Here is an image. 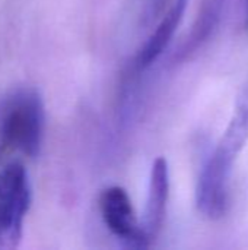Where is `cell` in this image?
I'll list each match as a JSON object with an SVG mask.
<instances>
[{
	"label": "cell",
	"mask_w": 248,
	"mask_h": 250,
	"mask_svg": "<svg viewBox=\"0 0 248 250\" xmlns=\"http://www.w3.org/2000/svg\"><path fill=\"white\" fill-rule=\"evenodd\" d=\"M248 138V98H244L216 149L202 168L196 201L210 220L222 218L229 205V176L232 164Z\"/></svg>",
	"instance_id": "obj_1"
},
{
	"label": "cell",
	"mask_w": 248,
	"mask_h": 250,
	"mask_svg": "<svg viewBox=\"0 0 248 250\" xmlns=\"http://www.w3.org/2000/svg\"><path fill=\"white\" fill-rule=\"evenodd\" d=\"M44 103L34 86H15L0 97V163L12 155L35 158L42 145Z\"/></svg>",
	"instance_id": "obj_2"
},
{
	"label": "cell",
	"mask_w": 248,
	"mask_h": 250,
	"mask_svg": "<svg viewBox=\"0 0 248 250\" xmlns=\"http://www.w3.org/2000/svg\"><path fill=\"white\" fill-rule=\"evenodd\" d=\"M31 208V185L25 167L12 161L0 170V250L15 249Z\"/></svg>",
	"instance_id": "obj_3"
},
{
	"label": "cell",
	"mask_w": 248,
	"mask_h": 250,
	"mask_svg": "<svg viewBox=\"0 0 248 250\" xmlns=\"http://www.w3.org/2000/svg\"><path fill=\"white\" fill-rule=\"evenodd\" d=\"M99 209L107 229L130 248H148V239L143 227L137 223L132 201L127 192L120 186H111L101 193Z\"/></svg>",
	"instance_id": "obj_4"
},
{
	"label": "cell",
	"mask_w": 248,
	"mask_h": 250,
	"mask_svg": "<svg viewBox=\"0 0 248 250\" xmlns=\"http://www.w3.org/2000/svg\"><path fill=\"white\" fill-rule=\"evenodd\" d=\"M170 195V170L165 158H156L152 164L151 179H149V190L145 211V221L142 224L148 239L152 242L159 234L165 212L167 202Z\"/></svg>",
	"instance_id": "obj_5"
},
{
	"label": "cell",
	"mask_w": 248,
	"mask_h": 250,
	"mask_svg": "<svg viewBox=\"0 0 248 250\" xmlns=\"http://www.w3.org/2000/svg\"><path fill=\"white\" fill-rule=\"evenodd\" d=\"M187 4L189 0H175L168 12L161 18L156 29L151 34L148 41L142 45L134 57V69L137 72L148 69L164 53L183 19Z\"/></svg>",
	"instance_id": "obj_6"
},
{
	"label": "cell",
	"mask_w": 248,
	"mask_h": 250,
	"mask_svg": "<svg viewBox=\"0 0 248 250\" xmlns=\"http://www.w3.org/2000/svg\"><path fill=\"white\" fill-rule=\"evenodd\" d=\"M227 0H202L191 31L175 54V62H183L197 53L213 35L221 23Z\"/></svg>",
	"instance_id": "obj_7"
},
{
	"label": "cell",
	"mask_w": 248,
	"mask_h": 250,
	"mask_svg": "<svg viewBox=\"0 0 248 250\" xmlns=\"http://www.w3.org/2000/svg\"><path fill=\"white\" fill-rule=\"evenodd\" d=\"M170 3L171 0H146L145 9L142 12V25L148 26L156 19L162 18V13Z\"/></svg>",
	"instance_id": "obj_8"
},
{
	"label": "cell",
	"mask_w": 248,
	"mask_h": 250,
	"mask_svg": "<svg viewBox=\"0 0 248 250\" xmlns=\"http://www.w3.org/2000/svg\"><path fill=\"white\" fill-rule=\"evenodd\" d=\"M244 25L248 28V0H246V19H244Z\"/></svg>",
	"instance_id": "obj_9"
}]
</instances>
